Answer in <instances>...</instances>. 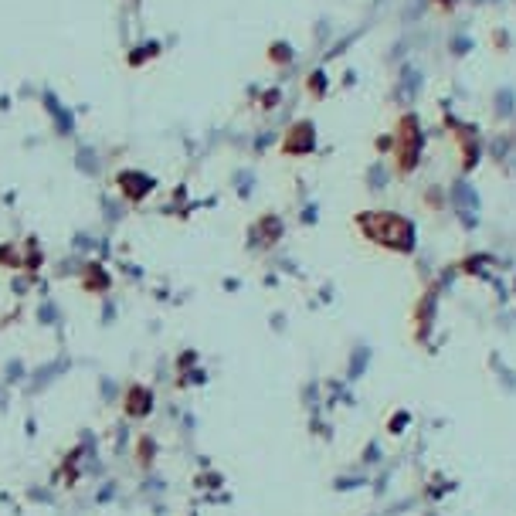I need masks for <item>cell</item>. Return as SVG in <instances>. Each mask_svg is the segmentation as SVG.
Returning a JSON list of instances; mask_svg holds the SVG:
<instances>
[{"label": "cell", "instance_id": "6", "mask_svg": "<svg viewBox=\"0 0 516 516\" xmlns=\"http://www.w3.org/2000/svg\"><path fill=\"white\" fill-rule=\"evenodd\" d=\"M136 449H140V452H136V459H140V469H146V466L153 462V455H157V445H153V438L143 435L140 441H136Z\"/></svg>", "mask_w": 516, "mask_h": 516}, {"label": "cell", "instance_id": "4", "mask_svg": "<svg viewBox=\"0 0 516 516\" xmlns=\"http://www.w3.org/2000/svg\"><path fill=\"white\" fill-rule=\"evenodd\" d=\"M109 285H112L109 275H106V272H102L99 265H89V268H85V275H82V289H85V292H106Z\"/></svg>", "mask_w": 516, "mask_h": 516}, {"label": "cell", "instance_id": "5", "mask_svg": "<svg viewBox=\"0 0 516 516\" xmlns=\"http://www.w3.org/2000/svg\"><path fill=\"white\" fill-rule=\"evenodd\" d=\"M282 146H285L289 153H306V150H313V133H309L306 126H299L296 133H292L289 140L282 143Z\"/></svg>", "mask_w": 516, "mask_h": 516}, {"label": "cell", "instance_id": "7", "mask_svg": "<svg viewBox=\"0 0 516 516\" xmlns=\"http://www.w3.org/2000/svg\"><path fill=\"white\" fill-rule=\"evenodd\" d=\"M0 265L21 268V265H24V258H21V251H17L14 245H0Z\"/></svg>", "mask_w": 516, "mask_h": 516}, {"label": "cell", "instance_id": "3", "mask_svg": "<svg viewBox=\"0 0 516 516\" xmlns=\"http://www.w3.org/2000/svg\"><path fill=\"white\" fill-rule=\"evenodd\" d=\"M119 187L126 190V197H129V201H143V194L153 187V180H150V177H143V173H119Z\"/></svg>", "mask_w": 516, "mask_h": 516}, {"label": "cell", "instance_id": "2", "mask_svg": "<svg viewBox=\"0 0 516 516\" xmlns=\"http://www.w3.org/2000/svg\"><path fill=\"white\" fill-rule=\"evenodd\" d=\"M153 391L146 388V384H129L123 394V415L129 418V422H143V418H150V411H153Z\"/></svg>", "mask_w": 516, "mask_h": 516}, {"label": "cell", "instance_id": "1", "mask_svg": "<svg viewBox=\"0 0 516 516\" xmlns=\"http://www.w3.org/2000/svg\"><path fill=\"white\" fill-rule=\"evenodd\" d=\"M357 224L360 228H367L363 235H370L374 241H380L384 248L411 251V245H415V228H411V221L397 218V214L370 211V214H357Z\"/></svg>", "mask_w": 516, "mask_h": 516}]
</instances>
